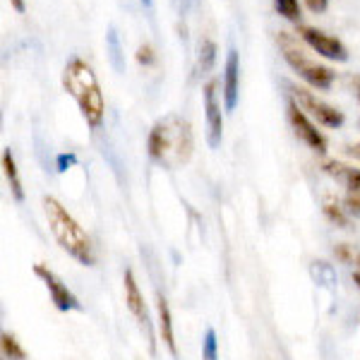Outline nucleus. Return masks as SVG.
Masks as SVG:
<instances>
[{"label":"nucleus","instance_id":"nucleus-18","mask_svg":"<svg viewBox=\"0 0 360 360\" xmlns=\"http://www.w3.org/2000/svg\"><path fill=\"white\" fill-rule=\"evenodd\" d=\"M324 217L329 219L332 224H336L339 229H348V221H351V217H348V212L344 209V205H339V202L334 200H324Z\"/></svg>","mask_w":360,"mask_h":360},{"label":"nucleus","instance_id":"nucleus-5","mask_svg":"<svg viewBox=\"0 0 360 360\" xmlns=\"http://www.w3.org/2000/svg\"><path fill=\"white\" fill-rule=\"evenodd\" d=\"M291 91H293V101L298 103L303 111L310 113V118H315L319 125L329 127V130H339V127L346 123L344 113H341L339 108L329 106L327 101L317 98L310 89H305V86H291Z\"/></svg>","mask_w":360,"mask_h":360},{"label":"nucleus","instance_id":"nucleus-19","mask_svg":"<svg viewBox=\"0 0 360 360\" xmlns=\"http://www.w3.org/2000/svg\"><path fill=\"white\" fill-rule=\"evenodd\" d=\"M274 10L283 17V20L295 22V25L300 22V5H298V0H274Z\"/></svg>","mask_w":360,"mask_h":360},{"label":"nucleus","instance_id":"nucleus-2","mask_svg":"<svg viewBox=\"0 0 360 360\" xmlns=\"http://www.w3.org/2000/svg\"><path fill=\"white\" fill-rule=\"evenodd\" d=\"M44 212L58 245L65 250L75 262H79L82 266H94L96 264L94 245H91V238L86 236V231L77 224V219L56 197H44Z\"/></svg>","mask_w":360,"mask_h":360},{"label":"nucleus","instance_id":"nucleus-17","mask_svg":"<svg viewBox=\"0 0 360 360\" xmlns=\"http://www.w3.org/2000/svg\"><path fill=\"white\" fill-rule=\"evenodd\" d=\"M0 351H3L5 360H27V351L17 341V336L10 332H3L0 336Z\"/></svg>","mask_w":360,"mask_h":360},{"label":"nucleus","instance_id":"nucleus-10","mask_svg":"<svg viewBox=\"0 0 360 360\" xmlns=\"http://www.w3.org/2000/svg\"><path fill=\"white\" fill-rule=\"evenodd\" d=\"M219 82L209 79L205 84V115H207V142L212 149H217L224 139V113H221V101L217 96Z\"/></svg>","mask_w":360,"mask_h":360},{"label":"nucleus","instance_id":"nucleus-14","mask_svg":"<svg viewBox=\"0 0 360 360\" xmlns=\"http://www.w3.org/2000/svg\"><path fill=\"white\" fill-rule=\"evenodd\" d=\"M3 173L10 183V193H13L15 202H25V188H22V178H20V171H17V161H15V154L10 147L3 149Z\"/></svg>","mask_w":360,"mask_h":360},{"label":"nucleus","instance_id":"nucleus-4","mask_svg":"<svg viewBox=\"0 0 360 360\" xmlns=\"http://www.w3.org/2000/svg\"><path fill=\"white\" fill-rule=\"evenodd\" d=\"M278 46H281V51H283V60L298 72V77H303L305 82L310 86H315V89H322V91L332 89L336 72L327 65L312 63L310 58L303 53V49L298 46V39L291 37L288 32H278Z\"/></svg>","mask_w":360,"mask_h":360},{"label":"nucleus","instance_id":"nucleus-26","mask_svg":"<svg viewBox=\"0 0 360 360\" xmlns=\"http://www.w3.org/2000/svg\"><path fill=\"white\" fill-rule=\"evenodd\" d=\"M351 84H353V94H356V101L360 103V75H353Z\"/></svg>","mask_w":360,"mask_h":360},{"label":"nucleus","instance_id":"nucleus-25","mask_svg":"<svg viewBox=\"0 0 360 360\" xmlns=\"http://www.w3.org/2000/svg\"><path fill=\"white\" fill-rule=\"evenodd\" d=\"M344 152L351 156V159H356V161H360V142H356V144H348V147L344 149Z\"/></svg>","mask_w":360,"mask_h":360},{"label":"nucleus","instance_id":"nucleus-13","mask_svg":"<svg viewBox=\"0 0 360 360\" xmlns=\"http://www.w3.org/2000/svg\"><path fill=\"white\" fill-rule=\"evenodd\" d=\"M156 307H159V334L164 346L168 348L173 358H178V344H176V334H173V317H171V307H168V300L159 293L156 298Z\"/></svg>","mask_w":360,"mask_h":360},{"label":"nucleus","instance_id":"nucleus-12","mask_svg":"<svg viewBox=\"0 0 360 360\" xmlns=\"http://www.w3.org/2000/svg\"><path fill=\"white\" fill-rule=\"evenodd\" d=\"M238 94H240V58L236 49H229L224 65V108L229 113L236 111Z\"/></svg>","mask_w":360,"mask_h":360},{"label":"nucleus","instance_id":"nucleus-27","mask_svg":"<svg viewBox=\"0 0 360 360\" xmlns=\"http://www.w3.org/2000/svg\"><path fill=\"white\" fill-rule=\"evenodd\" d=\"M10 3H13V8L17 10V13H25V10H27L25 0H10Z\"/></svg>","mask_w":360,"mask_h":360},{"label":"nucleus","instance_id":"nucleus-30","mask_svg":"<svg viewBox=\"0 0 360 360\" xmlns=\"http://www.w3.org/2000/svg\"><path fill=\"white\" fill-rule=\"evenodd\" d=\"M358 266H360V255H358Z\"/></svg>","mask_w":360,"mask_h":360},{"label":"nucleus","instance_id":"nucleus-22","mask_svg":"<svg viewBox=\"0 0 360 360\" xmlns=\"http://www.w3.org/2000/svg\"><path fill=\"white\" fill-rule=\"evenodd\" d=\"M72 166H77V154H72V152L58 154V159H56V168H58V171L65 173L68 168H72Z\"/></svg>","mask_w":360,"mask_h":360},{"label":"nucleus","instance_id":"nucleus-11","mask_svg":"<svg viewBox=\"0 0 360 360\" xmlns=\"http://www.w3.org/2000/svg\"><path fill=\"white\" fill-rule=\"evenodd\" d=\"M298 34H300V39H303V41L315 51V53L327 58V60H336V63L348 60V49L339 41V39L329 37V34L319 32V29L303 27V25L298 27Z\"/></svg>","mask_w":360,"mask_h":360},{"label":"nucleus","instance_id":"nucleus-1","mask_svg":"<svg viewBox=\"0 0 360 360\" xmlns=\"http://www.w3.org/2000/svg\"><path fill=\"white\" fill-rule=\"evenodd\" d=\"M147 152L152 156V161L168 168V171L185 166L193 159L195 152L193 127H190V123L183 115L176 113L156 120L147 137Z\"/></svg>","mask_w":360,"mask_h":360},{"label":"nucleus","instance_id":"nucleus-28","mask_svg":"<svg viewBox=\"0 0 360 360\" xmlns=\"http://www.w3.org/2000/svg\"><path fill=\"white\" fill-rule=\"evenodd\" d=\"M139 3H142L147 10H152V8H154V0H139Z\"/></svg>","mask_w":360,"mask_h":360},{"label":"nucleus","instance_id":"nucleus-29","mask_svg":"<svg viewBox=\"0 0 360 360\" xmlns=\"http://www.w3.org/2000/svg\"><path fill=\"white\" fill-rule=\"evenodd\" d=\"M353 281H356V286L360 288V271H356V274H353Z\"/></svg>","mask_w":360,"mask_h":360},{"label":"nucleus","instance_id":"nucleus-16","mask_svg":"<svg viewBox=\"0 0 360 360\" xmlns=\"http://www.w3.org/2000/svg\"><path fill=\"white\" fill-rule=\"evenodd\" d=\"M214 63H217V44L212 39H202L200 51H197V72L207 75L214 68Z\"/></svg>","mask_w":360,"mask_h":360},{"label":"nucleus","instance_id":"nucleus-6","mask_svg":"<svg viewBox=\"0 0 360 360\" xmlns=\"http://www.w3.org/2000/svg\"><path fill=\"white\" fill-rule=\"evenodd\" d=\"M324 173L332 176L334 180H339L346 188L344 195V209L348 212V217H360V168L346 166L341 161H324Z\"/></svg>","mask_w":360,"mask_h":360},{"label":"nucleus","instance_id":"nucleus-24","mask_svg":"<svg viewBox=\"0 0 360 360\" xmlns=\"http://www.w3.org/2000/svg\"><path fill=\"white\" fill-rule=\"evenodd\" d=\"M305 5L312 10V13H324L329 5V0H305Z\"/></svg>","mask_w":360,"mask_h":360},{"label":"nucleus","instance_id":"nucleus-20","mask_svg":"<svg viewBox=\"0 0 360 360\" xmlns=\"http://www.w3.org/2000/svg\"><path fill=\"white\" fill-rule=\"evenodd\" d=\"M202 360H219V341L214 329H207L205 341H202Z\"/></svg>","mask_w":360,"mask_h":360},{"label":"nucleus","instance_id":"nucleus-3","mask_svg":"<svg viewBox=\"0 0 360 360\" xmlns=\"http://www.w3.org/2000/svg\"><path fill=\"white\" fill-rule=\"evenodd\" d=\"M63 86L70 96L77 101L79 111H82L86 125L96 130L103 123V113H106V103H103L101 86L94 75V70L86 65L79 58H72L63 70Z\"/></svg>","mask_w":360,"mask_h":360},{"label":"nucleus","instance_id":"nucleus-23","mask_svg":"<svg viewBox=\"0 0 360 360\" xmlns=\"http://www.w3.org/2000/svg\"><path fill=\"white\" fill-rule=\"evenodd\" d=\"M334 255H336V259H341V262H351V250H348V245H346V243H341V245H336L334 248Z\"/></svg>","mask_w":360,"mask_h":360},{"label":"nucleus","instance_id":"nucleus-15","mask_svg":"<svg viewBox=\"0 0 360 360\" xmlns=\"http://www.w3.org/2000/svg\"><path fill=\"white\" fill-rule=\"evenodd\" d=\"M106 51H108V60L115 72H123L125 70V56H123V46H120V37L115 32V27L111 25L106 32Z\"/></svg>","mask_w":360,"mask_h":360},{"label":"nucleus","instance_id":"nucleus-7","mask_svg":"<svg viewBox=\"0 0 360 360\" xmlns=\"http://www.w3.org/2000/svg\"><path fill=\"white\" fill-rule=\"evenodd\" d=\"M34 274L41 278V283L51 295V303L56 305V310H60V312H79L82 310L79 298L70 291L68 283L63 281L53 269H49L46 264H34Z\"/></svg>","mask_w":360,"mask_h":360},{"label":"nucleus","instance_id":"nucleus-9","mask_svg":"<svg viewBox=\"0 0 360 360\" xmlns=\"http://www.w3.org/2000/svg\"><path fill=\"white\" fill-rule=\"evenodd\" d=\"M288 120H291V127H293L295 137H298L300 142H305L312 152H317V154L327 152V137L317 130V125L307 118V113L293 101V98L288 101Z\"/></svg>","mask_w":360,"mask_h":360},{"label":"nucleus","instance_id":"nucleus-21","mask_svg":"<svg viewBox=\"0 0 360 360\" xmlns=\"http://www.w3.org/2000/svg\"><path fill=\"white\" fill-rule=\"evenodd\" d=\"M135 58H137L139 65H144V68H152L154 63H156V53H154V49H152L149 44H142V46H139Z\"/></svg>","mask_w":360,"mask_h":360},{"label":"nucleus","instance_id":"nucleus-8","mask_svg":"<svg viewBox=\"0 0 360 360\" xmlns=\"http://www.w3.org/2000/svg\"><path fill=\"white\" fill-rule=\"evenodd\" d=\"M123 283H125V303H127V310L132 312V317L137 319V324L142 327L144 336H147L149 351L156 353V341H154V332H152V319H149L147 303H144V295H142V291H139L137 278H135V274H132V269L125 271Z\"/></svg>","mask_w":360,"mask_h":360}]
</instances>
